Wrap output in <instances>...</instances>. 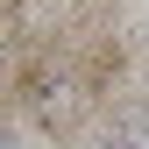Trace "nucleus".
<instances>
[{"mask_svg":"<svg viewBox=\"0 0 149 149\" xmlns=\"http://www.w3.org/2000/svg\"><path fill=\"white\" fill-rule=\"evenodd\" d=\"M22 107H29V121L43 128V135H64V128L85 114V92H78V78H64V71H36L29 92H22Z\"/></svg>","mask_w":149,"mask_h":149,"instance_id":"1","label":"nucleus"},{"mask_svg":"<svg viewBox=\"0 0 149 149\" xmlns=\"http://www.w3.org/2000/svg\"><path fill=\"white\" fill-rule=\"evenodd\" d=\"M0 149H36V135H7V142H0Z\"/></svg>","mask_w":149,"mask_h":149,"instance_id":"3","label":"nucleus"},{"mask_svg":"<svg viewBox=\"0 0 149 149\" xmlns=\"http://www.w3.org/2000/svg\"><path fill=\"white\" fill-rule=\"evenodd\" d=\"M128 135H135V149H149V128H128Z\"/></svg>","mask_w":149,"mask_h":149,"instance_id":"4","label":"nucleus"},{"mask_svg":"<svg viewBox=\"0 0 149 149\" xmlns=\"http://www.w3.org/2000/svg\"><path fill=\"white\" fill-rule=\"evenodd\" d=\"M92 149H135V135H128V128H121V135H100Z\"/></svg>","mask_w":149,"mask_h":149,"instance_id":"2","label":"nucleus"}]
</instances>
